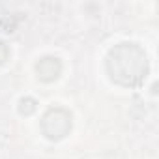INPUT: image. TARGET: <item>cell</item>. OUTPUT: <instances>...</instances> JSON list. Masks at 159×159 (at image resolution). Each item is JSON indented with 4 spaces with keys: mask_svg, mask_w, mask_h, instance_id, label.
<instances>
[{
    "mask_svg": "<svg viewBox=\"0 0 159 159\" xmlns=\"http://www.w3.org/2000/svg\"><path fill=\"white\" fill-rule=\"evenodd\" d=\"M107 71L116 84L139 86L148 73L146 54L135 43H120L109 52Z\"/></svg>",
    "mask_w": 159,
    "mask_h": 159,
    "instance_id": "1",
    "label": "cell"
},
{
    "mask_svg": "<svg viewBox=\"0 0 159 159\" xmlns=\"http://www.w3.org/2000/svg\"><path fill=\"white\" fill-rule=\"evenodd\" d=\"M41 131L49 140H60L71 131V114L64 109H51L41 118Z\"/></svg>",
    "mask_w": 159,
    "mask_h": 159,
    "instance_id": "2",
    "label": "cell"
},
{
    "mask_svg": "<svg viewBox=\"0 0 159 159\" xmlns=\"http://www.w3.org/2000/svg\"><path fill=\"white\" fill-rule=\"evenodd\" d=\"M36 71H38V77L43 83H52L62 73V62L56 56H45L38 62Z\"/></svg>",
    "mask_w": 159,
    "mask_h": 159,
    "instance_id": "3",
    "label": "cell"
},
{
    "mask_svg": "<svg viewBox=\"0 0 159 159\" xmlns=\"http://www.w3.org/2000/svg\"><path fill=\"white\" fill-rule=\"evenodd\" d=\"M19 111L23 112V114H32L34 111H36V101L34 99H30V98H26V99H21V107H19Z\"/></svg>",
    "mask_w": 159,
    "mask_h": 159,
    "instance_id": "4",
    "label": "cell"
},
{
    "mask_svg": "<svg viewBox=\"0 0 159 159\" xmlns=\"http://www.w3.org/2000/svg\"><path fill=\"white\" fill-rule=\"evenodd\" d=\"M10 56V49L4 45V43H0V64H4Z\"/></svg>",
    "mask_w": 159,
    "mask_h": 159,
    "instance_id": "5",
    "label": "cell"
}]
</instances>
